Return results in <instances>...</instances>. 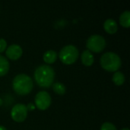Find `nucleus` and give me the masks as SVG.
<instances>
[{"instance_id": "obj_1", "label": "nucleus", "mask_w": 130, "mask_h": 130, "mask_svg": "<svg viewBox=\"0 0 130 130\" xmlns=\"http://www.w3.org/2000/svg\"><path fill=\"white\" fill-rule=\"evenodd\" d=\"M55 78V72L49 66L43 65L37 67L34 72V79L37 84L42 88H50Z\"/></svg>"}, {"instance_id": "obj_2", "label": "nucleus", "mask_w": 130, "mask_h": 130, "mask_svg": "<svg viewBox=\"0 0 130 130\" xmlns=\"http://www.w3.org/2000/svg\"><path fill=\"white\" fill-rule=\"evenodd\" d=\"M34 87L30 77L25 74H20L14 77L12 82V88L18 95H27L30 93Z\"/></svg>"}, {"instance_id": "obj_3", "label": "nucleus", "mask_w": 130, "mask_h": 130, "mask_svg": "<svg viewBox=\"0 0 130 130\" xmlns=\"http://www.w3.org/2000/svg\"><path fill=\"white\" fill-rule=\"evenodd\" d=\"M101 65L104 69L108 72H117L121 67V59L117 54L108 52L102 55Z\"/></svg>"}, {"instance_id": "obj_4", "label": "nucleus", "mask_w": 130, "mask_h": 130, "mask_svg": "<svg viewBox=\"0 0 130 130\" xmlns=\"http://www.w3.org/2000/svg\"><path fill=\"white\" fill-rule=\"evenodd\" d=\"M78 55L79 53L76 46L73 45H68L60 50L59 56L62 62L66 65H71L78 59Z\"/></svg>"}, {"instance_id": "obj_5", "label": "nucleus", "mask_w": 130, "mask_h": 130, "mask_svg": "<svg viewBox=\"0 0 130 130\" xmlns=\"http://www.w3.org/2000/svg\"><path fill=\"white\" fill-rule=\"evenodd\" d=\"M86 46L90 52L92 51L94 53H101L106 46V40L101 35H91L87 40Z\"/></svg>"}, {"instance_id": "obj_6", "label": "nucleus", "mask_w": 130, "mask_h": 130, "mask_svg": "<svg viewBox=\"0 0 130 130\" xmlns=\"http://www.w3.org/2000/svg\"><path fill=\"white\" fill-rule=\"evenodd\" d=\"M11 116L14 121L21 123L25 120L27 116V107L23 104H18L14 105L11 111Z\"/></svg>"}, {"instance_id": "obj_7", "label": "nucleus", "mask_w": 130, "mask_h": 130, "mask_svg": "<svg viewBox=\"0 0 130 130\" xmlns=\"http://www.w3.org/2000/svg\"><path fill=\"white\" fill-rule=\"evenodd\" d=\"M34 102L36 107L40 110H45L48 109L51 104L50 95L46 91H40L37 94Z\"/></svg>"}, {"instance_id": "obj_8", "label": "nucleus", "mask_w": 130, "mask_h": 130, "mask_svg": "<svg viewBox=\"0 0 130 130\" xmlns=\"http://www.w3.org/2000/svg\"><path fill=\"white\" fill-rule=\"evenodd\" d=\"M22 48L17 44H12L6 49V56L11 60H17L22 55Z\"/></svg>"}, {"instance_id": "obj_9", "label": "nucleus", "mask_w": 130, "mask_h": 130, "mask_svg": "<svg viewBox=\"0 0 130 130\" xmlns=\"http://www.w3.org/2000/svg\"><path fill=\"white\" fill-rule=\"evenodd\" d=\"M104 28L106 30V32H107L108 34H113L118 30V25H117V23L116 22V21L110 18L104 21Z\"/></svg>"}, {"instance_id": "obj_10", "label": "nucleus", "mask_w": 130, "mask_h": 130, "mask_svg": "<svg viewBox=\"0 0 130 130\" xmlns=\"http://www.w3.org/2000/svg\"><path fill=\"white\" fill-rule=\"evenodd\" d=\"M82 62L85 66H91L94 63V56L88 50L83 51L82 54Z\"/></svg>"}, {"instance_id": "obj_11", "label": "nucleus", "mask_w": 130, "mask_h": 130, "mask_svg": "<svg viewBox=\"0 0 130 130\" xmlns=\"http://www.w3.org/2000/svg\"><path fill=\"white\" fill-rule=\"evenodd\" d=\"M9 70V62L8 59L0 55V77L5 75Z\"/></svg>"}, {"instance_id": "obj_12", "label": "nucleus", "mask_w": 130, "mask_h": 130, "mask_svg": "<svg viewBox=\"0 0 130 130\" xmlns=\"http://www.w3.org/2000/svg\"><path fill=\"white\" fill-rule=\"evenodd\" d=\"M57 59V53L54 50H48L43 54V60L48 64H53Z\"/></svg>"}, {"instance_id": "obj_13", "label": "nucleus", "mask_w": 130, "mask_h": 130, "mask_svg": "<svg viewBox=\"0 0 130 130\" xmlns=\"http://www.w3.org/2000/svg\"><path fill=\"white\" fill-rule=\"evenodd\" d=\"M120 23L124 27H130V12L129 11H126L120 17Z\"/></svg>"}, {"instance_id": "obj_14", "label": "nucleus", "mask_w": 130, "mask_h": 130, "mask_svg": "<svg viewBox=\"0 0 130 130\" xmlns=\"http://www.w3.org/2000/svg\"><path fill=\"white\" fill-rule=\"evenodd\" d=\"M113 82L117 86H121L125 82V76L121 72H115L112 78Z\"/></svg>"}, {"instance_id": "obj_15", "label": "nucleus", "mask_w": 130, "mask_h": 130, "mask_svg": "<svg viewBox=\"0 0 130 130\" xmlns=\"http://www.w3.org/2000/svg\"><path fill=\"white\" fill-rule=\"evenodd\" d=\"M52 85H53V90L56 94L62 95L66 93V87L63 84L60 82H56L53 84Z\"/></svg>"}, {"instance_id": "obj_16", "label": "nucleus", "mask_w": 130, "mask_h": 130, "mask_svg": "<svg viewBox=\"0 0 130 130\" xmlns=\"http://www.w3.org/2000/svg\"><path fill=\"white\" fill-rule=\"evenodd\" d=\"M101 130H117L116 126L112 124L111 123H109V122H106L104 123L102 126H101Z\"/></svg>"}, {"instance_id": "obj_17", "label": "nucleus", "mask_w": 130, "mask_h": 130, "mask_svg": "<svg viewBox=\"0 0 130 130\" xmlns=\"http://www.w3.org/2000/svg\"><path fill=\"white\" fill-rule=\"evenodd\" d=\"M7 48V43L4 39H0V53L5 50Z\"/></svg>"}, {"instance_id": "obj_18", "label": "nucleus", "mask_w": 130, "mask_h": 130, "mask_svg": "<svg viewBox=\"0 0 130 130\" xmlns=\"http://www.w3.org/2000/svg\"><path fill=\"white\" fill-rule=\"evenodd\" d=\"M27 107V110H34V108H35V107L33 105V104H27V106H26Z\"/></svg>"}, {"instance_id": "obj_19", "label": "nucleus", "mask_w": 130, "mask_h": 130, "mask_svg": "<svg viewBox=\"0 0 130 130\" xmlns=\"http://www.w3.org/2000/svg\"><path fill=\"white\" fill-rule=\"evenodd\" d=\"M0 130H7L5 127L2 126H0Z\"/></svg>"}, {"instance_id": "obj_20", "label": "nucleus", "mask_w": 130, "mask_h": 130, "mask_svg": "<svg viewBox=\"0 0 130 130\" xmlns=\"http://www.w3.org/2000/svg\"><path fill=\"white\" fill-rule=\"evenodd\" d=\"M121 130H129L128 128H124V129H122Z\"/></svg>"}]
</instances>
